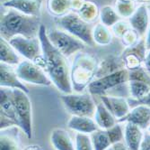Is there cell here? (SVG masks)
I'll use <instances>...</instances> for the list:
<instances>
[{
	"mask_svg": "<svg viewBox=\"0 0 150 150\" xmlns=\"http://www.w3.org/2000/svg\"><path fill=\"white\" fill-rule=\"evenodd\" d=\"M39 38L42 48V62L40 68L45 71L51 83L63 94L73 93L71 68L67 58L54 46L47 36V30L42 24Z\"/></svg>",
	"mask_w": 150,
	"mask_h": 150,
	"instance_id": "6da1fadb",
	"label": "cell"
},
{
	"mask_svg": "<svg viewBox=\"0 0 150 150\" xmlns=\"http://www.w3.org/2000/svg\"><path fill=\"white\" fill-rule=\"evenodd\" d=\"M0 24L1 37L8 42L17 35L37 38L42 26L40 17L27 16L13 8H7L1 14Z\"/></svg>",
	"mask_w": 150,
	"mask_h": 150,
	"instance_id": "7a4b0ae2",
	"label": "cell"
},
{
	"mask_svg": "<svg viewBox=\"0 0 150 150\" xmlns=\"http://www.w3.org/2000/svg\"><path fill=\"white\" fill-rule=\"evenodd\" d=\"M88 91L97 96H114L129 98V71L126 68L112 73L94 79L88 86Z\"/></svg>",
	"mask_w": 150,
	"mask_h": 150,
	"instance_id": "3957f363",
	"label": "cell"
},
{
	"mask_svg": "<svg viewBox=\"0 0 150 150\" xmlns=\"http://www.w3.org/2000/svg\"><path fill=\"white\" fill-rule=\"evenodd\" d=\"M98 62L93 55L79 52L76 53L71 68V81L73 90L83 91L96 77Z\"/></svg>",
	"mask_w": 150,
	"mask_h": 150,
	"instance_id": "277c9868",
	"label": "cell"
},
{
	"mask_svg": "<svg viewBox=\"0 0 150 150\" xmlns=\"http://www.w3.org/2000/svg\"><path fill=\"white\" fill-rule=\"evenodd\" d=\"M54 20L61 29L78 38L86 44L90 46L95 44L93 37V29L92 25L82 18L78 14L69 12L62 17H55Z\"/></svg>",
	"mask_w": 150,
	"mask_h": 150,
	"instance_id": "5b68a950",
	"label": "cell"
},
{
	"mask_svg": "<svg viewBox=\"0 0 150 150\" xmlns=\"http://www.w3.org/2000/svg\"><path fill=\"white\" fill-rule=\"evenodd\" d=\"M91 93H69L62 94L60 96L61 101L67 110L72 116H86L93 117L96 110L93 99Z\"/></svg>",
	"mask_w": 150,
	"mask_h": 150,
	"instance_id": "8992f818",
	"label": "cell"
},
{
	"mask_svg": "<svg viewBox=\"0 0 150 150\" xmlns=\"http://www.w3.org/2000/svg\"><path fill=\"white\" fill-rule=\"evenodd\" d=\"M47 36L50 43L67 58L83 51L86 47L85 43L64 30L50 28L47 30Z\"/></svg>",
	"mask_w": 150,
	"mask_h": 150,
	"instance_id": "52a82bcc",
	"label": "cell"
},
{
	"mask_svg": "<svg viewBox=\"0 0 150 150\" xmlns=\"http://www.w3.org/2000/svg\"><path fill=\"white\" fill-rule=\"evenodd\" d=\"M16 108L20 122V128L23 129L29 139L33 137V113L32 103L28 93L19 89H13Z\"/></svg>",
	"mask_w": 150,
	"mask_h": 150,
	"instance_id": "ba28073f",
	"label": "cell"
},
{
	"mask_svg": "<svg viewBox=\"0 0 150 150\" xmlns=\"http://www.w3.org/2000/svg\"><path fill=\"white\" fill-rule=\"evenodd\" d=\"M16 70L18 78L23 83L40 86H50L52 83L42 68L32 61H21Z\"/></svg>",
	"mask_w": 150,
	"mask_h": 150,
	"instance_id": "9c48e42d",
	"label": "cell"
},
{
	"mask_svg": "<svg viewBox=\"0 0 150 150\" xmlns=\"http://www.w3.org/2000/svg\"><path fill=\"white\" fill-rule=\"evenodd\" d=\"M10 44L26 60L35 62L42 55V48L40 38H26L21 35L15 36L9 41Z\"/></svg>",
	"mask_w": 150,
	"mask_h": 150,
	"instance_id": "30bf717a",
	"label": "cell"
},
{
	"mask_svg": "<svg viewBox=\"0 0 150 150\" xmlns=\"http://www.w3.org/2000/svg\"><path fill=\"white\" fill-rule=\"evenodd\" d=\"M146 39L141 38L140 41L129 47H127L122 52V60L127 70H133L143 65L147 53Z\"/></svg>",
	"mask_w": 150,
	"mask_h": 150,
	"instance_id": "8fae6325",
	"label": "cell"
},
{
	"mask_svg": "<svg viewBox=\"0 0 150 150\" xmlns=\"http://www.w3.org/2000/svg\"><path fill=\"white\" fill-rule=\"evenodd\" d=\"M119 123H131L141 128L147 130L150 126V108L145 105H139L132 108L122 118L118 120Z\"/></svg>",
	"mask_w": 150,
	"mask_h": 150,
	"instance_id": "7c38bea8",
	"label": "cell"
},
{
	"mask_svg": "<svg viewBox=\"0 0 150 150\" xmlns=\"http://www.w3.org/2000/svg\"><path fill=\"white\" fill-rule=\"evenodd\" d=\"M0 85L3 88L19 89L26 93H29V90L23 81L18 78L16 70L12 65L1 62L0 64Z\"/></svg>",
	"mask_w": 150,
	"mask_h": 150,
	"instance_id": "4fadbf2b",
	"label": "cell"
},
{
	"mask_svg": "<svg viewBox=\"0 0 150 150\" xmlns=\"http://www.w3.org/2000/svg\"><path fill=\"white\" fill-rule=\"evenodd\" d=\"M0 115L11 118L20 128V122L16 108L13 89L1 87V90H0Z\"/></svg>",
	"mask_w": 150,
	"mask_h": 150,
	"instance_id": "5bb4252c",
	"label": "cell"
},
{
	"mask_svg": "<svg viewBox=\"0 0 150 150\" xmlns=\"http://www.w3.org/2000/svg\"><path fill=\"white\" fill-rule=\"evenodd\" d=\"M101 101L111 111V113L117 118V120L125 117L129 111L130 107L128 99L114 96H100Z\"/></svg>",
	"mask_w": 150,
	"mask_h": 150,
	"instance_id": "9a60e30c",
	"label": "cell"
},
{
	"mask_svg": "<svg viewBox=\"0 0 150 150\" xmlns=\"http://www.w3.org/2000/svg\"><path fill=\"white\" fill-rule=\"evenodd\" d=\"M129 23L131 28L137 32L141 38H143L148 30L150 24L147 6L142 4L137 7V9L132 14V16L129 18Z\"/></svg>",
	"mask_w": 150,
	"mask_h": 150,
	"instance_id": "2e32d148",
	"label": "cell"
},
{
	"mask_svg": "<svg viewBox=\"0 0 150 150\" xmlns=\"http://www.w3.org/2000/svg\"><path fill=\"white\" fill-rule=\"evenodd\" d=\"M3 6L16 9L27 16L40 17L42 0H6Z\"/></svg>",
	"mask_w": 150,
	"mask_h": 150,
	"instance_id": "e0dca14e",
	"label": "cell"
},
{
	"mask_svg": "<svg viewBox=\"0 0 150 150\" xmlns=\"http://www.w3.org/2000/svg\"><path fill=\"white\" fill-rule=\"evenodd\" d=\"M67 127L77 133L88 135L99 129L95 120L86 116H72L67 122Z\"/></svg>",
	"mask_w": 150,
	"mask_h": 150,
	"instance_id": "ac0fdd59",
	"label": "cell"
},
{
	"mask_svg": "<svg viewBox=\"0 0 150 150\" xmlns=\"http://www.w3.org/2000/svg\"><path fill=\"white\" fill-rule=\"evenodd\" d=\"M143 137L144 132L141 128L131 123H126L124 142L129 150H140Z\"/></svg>",
	"mask_w": 150,
	"mask_h": 150,
	"instance_id": "d6986e66",
	"label": "cell"
},
{
	"mask_svg": "<svg viewBox=\"0 0 150 150\" xmlns=\"http://www.w3.org/2000/svg\"><path fill=\"white\" fill-rule=\"evenodd\" d=\"M93 117L99 128L102 129H109L118 123L117 118L111 113V111L102 101L96 105V110H95Z\"/></svg>",
	"mask_w": 150,
	"mask_h": 150,
	"instance_id": "ffe728a7",
	"label": "cell"
},
{
	"mask_svg": "<svg viewBox=\"0 0 150 150\" xmlns=\"http://www.w3.org/2000/svg\"><path fill=\"white\" fill-rule=\"evenodd\" d=\"M50 140L56 150H76V145H74L70 135L63 128L54 129Z\"/></svg>",
	"mask_w": 150,
	"mask_h": 150,
	"instance_id": "44dd1931",
	"label": "cell"
},
{
	"mask_svg": "<svg viewBox=\"0 0 150 150\" xmlns=\"http://www.w3.org/2000/svg\"><path fill=\"white\" fill-rule=\"evenodd\" d=\"M16 50L13 48L8 41L1 37L0 40V59L1 62L9 65H18L21 60L16 53Z\"/></svg>",
	"mask_w": 150,
	"mask_h": 150,
	"instance_id": "7402d4cb",
	"label": "cell"
},
{
	"mask_svg": "<svg viewBox=\"0 0 150 150\" xmlns=\"http://www.w3.org/2000/svg\"><path fill=\"white\" fill-rule=\"evenodd\" d=\"M90 137L94 150H106L112 145L107 129L99 128L98 130L90 134Z\"/></svg>",
	"mask_w": 150,
	"mask_h": 150,
	"instance_id": "603a6c76",
	"label": "cell"
},
{
	"mask_svg": "<svg viewBox=\"0 0 150 150\" xmlns=\"http://www.w3.org/2000/svg\"><path fill=\"white\" fill-rule=\"evenodd\" d=\"M0 150H23L16 133L15 131H6L1 130L0 137Z\"/></svg>",
	"mask_w": 150,
	"mask_h": 150,
	"instance_id": "cb8c5ba5",
	"label": "cell"
},
{
	"mask_svg": "<svg viewBox=\"0 0 150 150\" xmlns=\"http://www.w3.org/2000/svg\"><path fill=\"white\" fill-rule=\"evenodd\" d=\"M129 98L132 100H139L146 97L150 93V84L143 81L129 80Z\"/></svg>",
	"mask_w": 150,
	"mask_h": 150,
	"instance_id": "d4e9b609",
	"label": "cell"
},
{
	"mask_svg": "<svg viewBox=\"0 0 150 150\" xmlns=\"http://www.w3.org/2000/svg\"><path fill=\"white\" fill-rule=\"evenodd\" d=\"M107 27L108 26L102 24H98L96 26H94V28L93 30V37L95 44H98L101 45H106L111 43L112 34Z\"/></svg>",
	"mask_w": 150,
	"mask_h": 150,
	"instance_id": "484cf974",
	"label": "cell"
},
{
	"mask_svg": "<svg viewBox=\"0 0 150 150\" xmlns=\"http://www.w3.org/2000/svg\"><path fill=\"white\" fill-rule=\"evenodd\" d=\"M100 17L103 24L106 26H113L115 24L120 21V15L111 6H104L102 8Z\"/></svg>",
	"mask_w": 150,
	"mask_h": 150,
	"instance_id": "4316f807",
	"label": "cell"
},
{
	"mask_svg": "<svg viewBox=\"0 0 150 150\" xmlns=\"http://www.w3.org/2000/svg\"><path fill=\"white\" fill-rule=\"evenodd\" d=\"M71 7V0H49L50 11L62 17L69 11Z\"/></svg>",
	"mask_w": 150,
	"mask_h": 150,
	"instance_id": "83f0119b",
	"label": "cell"
},
{
	"mask_svg": "<svg viewBox=\"0 0 150 150\" xmlns=\"http://www.w3.org/2000/svg\"><path fill=\"white\" fill-rule=\"evenodd\" d=\"M116 9L120 17L129 18L137 8L135 7L134 0H119L116 4Z\"/></svg>",
	"mask_w": 150,
	"mask_h": 150,
	"instance_id": "f1b7e54d",
	"label": "cell"
},
{
	"mask_svg": "<svg viewBox=\"0 0 150 150\" xmlns=\"http://www.w3.org/2000/svg\"><path fill=\"white\" fill-rule=\"evenodd\" d=\"M75 145L76 150H94L91 137L88 134L76 133Z\"/></svg>",
	"mask_w": 150,
	"mask_h": 150,
	"instance_id": "f546056e",
	"label": "cell"
},
{
	"mask_svg": "<svg viewBox=\"0 0 150 150\" xmlns=\"http://www.w3.org/2000/svg\"><path fill=\"white\" fill-rule=\"evenodd\" d=\"M129 80L143 81V83H146L150 84V75L142 65L140 67L136 68V69L129 71Z\"/></svg>",
	"mask_w": 150,
	"mask_h": 150,
	"instance_id": "4dcf8cb0",
	"label": "cell"
},
{
	"mask_svg": "<svg viewBox=\"0 0 150 150\" xmlns=\"http://www.w3.org/2000/svg\"><path fill=\"white\" fill-rule=\"evenodd\" d=\"M96 15V6H94L92 2H85V4L79 9V16L86 22L94 19Z\"/></svg>",
	"mask_w": 150,
	"mask_h": 150,
	"instance_id": "1f68e13d",
	"label": "cell"
},
{
	"mask_svg": "<svg viewBox=\"0 0 150 150\" xmlns=\"http://www.w3.org/2000/svg\"><path fill=\"white\" fill-rule=\"evenodd\" d=\"M109 136H110V139L112 140V145L118 142H121L124 141V131H125V128H123L120 123H118L116 125H114L112 128L107 129Z\"/></svg>",
	"mask_w": 150,
	"mask_h": 150,
	"instance_id": "d6a6232c",
	"label": "cell"
},
{
	"mask_svg": "<svg viewBox=\"0 0 150 150\" xmlns=\"http://www.w3.org/2000/svg\"><path fill=\"white\" fill-rule=\"evenodd\" d=\"M139 34L136 32L135 30H133L132 28H130L123 36H122V43H123L124 45H126V47H129L132 46L134 44H136L139 42Z\"/></svg>",
	"mask_w": 150,
	"mask_h": 150,
	"instance_id": "836d02e7",
	"label": "cell"
},
{
	"mask_svg": "<svg viewBox=\"0 0 150 150\" xmlns=\"http://www.w3.org/2000/svg\"><path fill=\"white\" fill-rule=\"evenodd\" d=\"M113 31L115 33V34L119 37H121L123 36L130 28H131V26L129 24V23H127V22H118L117 24H115L113 26Z\"/></svg>",
	"mask_w": 150,
	"mask_h": 150,
	"instance_id": "e575fe53",
	"label": "cell"
},
{
	"mask_svg": "<svg viewBox=\"0 0 150 150\" xmlns=\"http://www.w3.org/2000/svg\"><path fill=\"white\" fill-rule=\"evenodd\" d=\"M16 126L18 127L17 124L13 120L3 115H0V128H1V130L6 129L7 128H10V127H16Z\"/></svg>",
	"mask_w": 150,
	"mask_h": 150,
	"instance_id": "d590c367",
	"label": "cell"
},
{
	"mask_svg": "<svg viewBox=\"0 0 150 150\" xmlns=\"http://www.w3.org/2000/svg\"><path fill=\"white\" fill-rule=\"evenodd\" d=\"M140 150H150V133L147 130L144 133V137L140 146Z\"/></svg>",
	"mask_w": 150,
	"mask_h": 150,
	"instance_id": "8d00e7d4",
	"label": "cell"
},
{
	"mask_svg": "<svg viewBox=\"0 0 150 150\" xmlns=\"http://www.w3.org/2000/svg\"><path fill=\"white\" fill-rule=\"evenodd\" d=\"M106 150H129V148L127 147L124 141H121V142H118V143H115V144L112 145L110 147H108Z\"/></svg>",
	"mask_w": 150,
	"mask_h": 150,
	"instance_id": "74e56055",
	"label": "cell"
},
{
	"mask_svg": "<svg viewBox=\"0 0 150 150\" xmlns=\"http://www.w3.org/2000/svg\"><path fill=\"white\" fill-rule=\"evenodd\" d=\"M143 66L146 69V71L148 72V74L150 75V50L147 51L146 56L145 58V61L143 62Z\"/></svg>",
	"mask_w": 150,
	"mask_h": 150,
	"instance_id": "f35d334b",
	"label": "cell"
},
{
	"mask_svg": "<svg viewBox=\"0 0 150 150\" xmlns=\"http://www.w3.org/2000/svg\"><path fill=\"white\" fill-rule=\"evenodd\" d=\"M146 45L147 50H150V24H149V27L147 30L146 38Z\"/></svg>",
	"mask_w": 150,
	"mask_h": 150,
	"instance_id": "ab89813d",
	"label": "cell"
},
{
	"mask_svg": "<svg viewBox=\"0 0 150 150\" xmlns=\"http://www.w3.org/2000/svg\"><path fill=\"white\" fill-rule=\"evenodd\" d=\"M139 2H141V3H149L150 4V0H137Z\"/></svg>",
	"mask_w": 150,
	"mask_h": 150,
	"instance_id": "60d3db41",
	"label": "cell"
},
{
	"mask_svg": "<svg viewBox=\"0 0 150 150\" xmlns=\"http://www.w3.org/2000/svg\"><path fill=\"white\" fill-rule=\"evenodd\" d=\"M147 8H148V11L150 12V4H149V5L147 6Z\"/></svg>",
	"mask_w": 150,
	"mask_h": 150,
	"instance_id": "b9f144b4",
	"label": "cell"
},
{
	"mask_svg": "<svg viewBox=\"0 0 150 150\" xmlns=\"http://www.w3.org/2000/svg\"><path fill=\"white\" fill-rule=\"evenodd\" d=\"M147 131H148V132L150 133V126H149V128H148V129H147Z\"/></svg>",
	"mask_w": 150,
	"mask_h": 150,
	"instance_id": "7bdbcfd3",
	"label": "cell"
}]
</instances>
